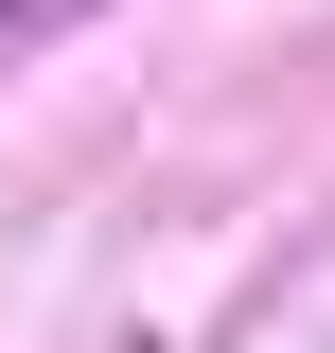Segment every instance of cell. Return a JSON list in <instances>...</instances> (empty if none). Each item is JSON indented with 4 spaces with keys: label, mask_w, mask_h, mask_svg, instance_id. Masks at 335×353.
Listing matches in <instances>:
<instances>
[{
    "label": "cell",
    "mask_w": 335,
    "mask_h": 353,
    "mask_svg": "<svg viewBox=\"0 0 335 353\" xmlns=\"http://www.w3.org/2000/svg\"><path fill=\"white\" fill-rule=\"evenodd\" d=\"M53 18H88V0H0V36H53Z\"/></svg>",
    "instance_id": "cell-1"
}]
</instances>
